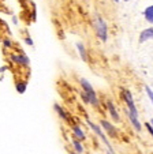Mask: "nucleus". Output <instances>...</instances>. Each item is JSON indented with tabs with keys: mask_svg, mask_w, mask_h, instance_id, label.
<instances>
[{
	"mask_svg": "<svg viewBox=\"0 0 153 154\" xmlns=\"http://www.w3.org/2000/svg\"><path fill=\"white\" fill-rule=\"evenodd\" d=\"M79 85L82 86V90H84V93L88 96V101H89L90 105H98V98L97 96H96V91L93 90V87L92 85L89 83V82L86 81V79H79Z\"/></svg>",
	"mask_w": 153,
	"mask_h": 154,
	"instance_id": "nucleus-1",
	"label": "nucleus"
},
{
	"mask_svg": "<svg viewBox=\"0 0 153 154\" xmlns=\"http://www.w3.org/2000/svg\"><path fill=\"white\" fill-rule=\"evenodd\" d=\"M94 29L96 33H97V37L101 41H107V25L100 17L94 18Z\"/></svg>",
	"mask_w": 153,
	"mask_h": 154,
	"instance_id": "nucleus-2",
	"label": "nucleus"
},
{
	"mask_svg": "<svg viewBox=\"0 0 153 154\" xmlns=\"http://www.w3.org/2000/svg\"><path fill=\"white\" fill-rule=\"evenodd\" d=\"M123 98L127 104V108H129V112L127 113L131 115L134 117H138V112H137V108H135V104H134V100H133V96L129 90H123Z\"/></svg>",
	"mask_w": 153,
	"mask_h": 154,
	"instance_id": "nucleus-3",
	"label": "nucleus"
},
{
	"mask_svg": "<svg viewBox=\"0 0 153 154\" xmlns=\"http://www.w3.org/2000/svg\"><path fill=\"white\" fill-rule=\"evenodd\" d=\"M86 124L89 125V127L92 128L93 131H94L96 134H97V137H98V138H101V140L104 142V145H105V146H107V147H108V150H110V153H113V150H112V146L110 145V142H108L107 137H105V135H104V132L101 131V128L98 127V125H96L94 123H92V122H90L89 119H86Z\"/></svg>",
	"mask_w": 153,
	"mask_h": 154,
	"instance_id": "nucleus-4",
	"label": "nucleus"
},
{
	"mask_svg": "<svg viewBox=\"0 0 153 154\" xmlns=\"http://www.w3.org/2000/svg\"><path fill=\"white\" fill-rule=\"evenodd\" d=\"M100 124H101V127H103L108 132V135H110V137H112V138L118 137V131H116V128L113 127L110 122H107V120H101Z\"/></svg>",
	"mask_w": 153,
	"mask_h": 154,
	"instance_id": "nucleus-5",
	"label": "nucleus"
},
{
	"mask_svg": "<svg viewBox=\"0 0 153 154\" xmlns=\"http://www.w3.org/2000/svg\"><path fill=\"white\" fill-rule=\"evenodd\" d=\"M148 40H153V29L152 27H149V29H145L144 32H141V34H139V42H145V41Z\"/></svg>",
	"mask_w": 153,
	"mask_h": 154,
	"instance_id": "nucleus-6",
	"label": "nucleus"
},
{
	"mask_svg": "<svg viewBox=\"0 0 153 154\" xmlns=\"http://www.w3.org/2000/svg\"><path fill=\"white\" fill-rule=\"evenodd\" d=\"M107 108H108L110 115L112 116V119L115 120V122H119V115H118V112H116V108H115V105L112 104V101H107Z\"/></svg>",
	"mask_w": 153,
	"mask_h": 154,
	"instance_id": "nucleus-7",
	"label": "nucleus"
},
{
	"mask_svg": "<svg viewBox=\"0 0 153 154\" xmlns=\"http://www.w3.org/2000/svg\"><path fill=\"white\" fill-rule=\"evenodd\" d=\"M11 59H12V61H15L18 64H29V59L25 55H12Z\"/></svg>",
	"mask_w": 153,
	"mask_h": 154,
	"instance_id": "nucleus-8",
	"label": "nucleus"
},
{
	"mask_svg": "<svg viewBox=\"0 0 153 154\" xmlns=\"http://www.w3.org/2000/svg\"><path fill=\"white\" fill-rule=\"evenodd\" d=\"M72 132H74V137L77 138L78 140H84L85 139V134H84V131L81 130L79 125H72Z\"/></svg>",
	"mask_w": 153,
	"mask_h": 154,
	"instance_id": "nucleus-9",
	"label": "nucleus"
},
{
	"mask_svg": "<svg viewBox=\"0 0 153 154\" xmlns=\"http://www.w3.org/2000/svg\"><path fill=\"white\" fill-rule=\"evenodd\" d=\"M53 108H55V111H56V112H58V115H59V116H60V117H62V119H63V120H64V122H69V120H70V116H69V115H67V113H66V112H64V111H63V108H62V106H60V105L55 104V105H53Z\"/></svg>",
	"mask_w": 153,
	"mask_h": 154,
	"instance_id": "nucleus-10",
	"label": "nucleus"
},
{
	"mask_svg": "<svg viewBox=\"0 0 153 154\" xmlns=\"http://www.w3.org/2000/svg\"><path fill=\"white\" fill-rule=\"evenodd\" d=\"M144 15H145V18H146V20L149 22V23H153V6L146 7L145 11H144Z\"/></svg>",
	"mask_w": 153,
	"mask_h": 154,
	"instance_id": "nucleus-11",
	"label": "nucleus"
},
{
	"mask_svg": "<svg viewBox=\"0 0 153 154\" xmlns=\"http://www.w3.org/2000/svg\"><path fill=\"white\" fill-rule=\"evenodd\" d=\"M127 115H129V113H127ZM129 119H130L133 127L135 128V131H141V123H139L138 117H134V116H131V115H129Z\"/></svg>",
	"mask_w": 153,
	"mask_h": 154,
	"instance_id": "nucleus-12",
	"label": "nucleus"
},
{
	"mask_svg": "<svg viewBox=\"0 0 153 154\" xmlns=\"http://www.w3.org/2000/svg\"><path fill=\"white\" fill-rule=\"evenodd\" d=\"M71 142H72V146H74V149H75V151H77V153H82V151H84V147H82L81 142H79L77 138H74Z\"/></svg>",
	"mask_w": 153,
	"mask_h": 154,
	"instance_id": "nucleus-13",
	"label": "nucleus"
},
{
	"mask_svg": "<svg viewBox=\"0 0 153 154\" xmlns=\"http://www.w3.org/2000/svg\"><path fill=\"white\" fill-rule=\"evenodd\" d=\"M77 48H78V52H79V55H81L82 60L86 61V60H88V57H86V51H85L84 45H82V44H77Z\"/></svg>",
	"mask_w": 153,
	"mask_h": 154,
	"instance_id": "nucleus-14",
	"label": "nucleus"
},
{
	"mask_svg": "<svg viewBox=\"0 0 153 154\" xmlns=\"http://www.w3.org/2000/svg\"><path fill=\"white\" fill-rule=\"evenodd\" d=\"M15 87H17V90H18V93H25V90H26V83L25 82H18L17 85H15Z\"/></svg>",
	"mask_w": 153,
	"mask_h": 154,
	"instance_id": "nucleus-15",
	"label": "nucleus"
},
{
	"mask_svg": "<svg viewBox=\"0 0 153 154\" xmlns=\"http://www.w3.org/2000/svg\"><path fill=\"white\" fill-rule=\"evenodd\" d=\"M145 91H146L148 97H149V100L152 101V104H153V91H152V89H150L149 86H145Z\"/></svg>",
	"mask_w": 153,
	"mask_h": 154,
	"instance_id": "nucleus-16",
	"label": "nucleus"
},
{
	"mask_svg": "<svg viewBox=\"0 0 153 154\" xmlns=\"http://www.w3.org/2000/svg\"><path fill=\"white\" fill-rule=\"evenodd\" d=\"M145 125H146L148 131H149V134H150V135H152V137H153V125L150 124V123H146V124H145Z\"/></svg>",
	"mask_w": 153,
	"mask_h": 154,
	"instance_id": "nucleus-17",
	"label": "nucleus"
},
{
	"mask_svg": "<svg viewBox=\"0 0 153 154\" xmlns=\"http://www.w3.org/2000/svg\"><path fill=\"white\" fill-rule=\"evenodd\" d=\"M25 42H26L27 45H33V41H32V38H29V37H27V38H25Z\"/></svg>",
	"mask_w": 153,
	"mask_h": 154,
	"instance_id": "nucleus-18",
	"label": "nucleus"
},
{
	"mask_svg": "<svg viewBox=\"0 0 153 154\" xmlns=\"http://www.w3.org/2000/svg\"><path fill=\"white\" fill-rule=\"evenodd\" d=\"M4 45H6V47H10V41L8 40H4Z\"/></svg>",
	"mask_w": 153,
	"mask_h": 154,
	"instance_id": "nucleus-19",
	"label": "nucleus"
},
{
	"mask_svg": "<svg viewBox=\"0 0 153 154\" xmlns=\"http://www.w3.org/2000/svg\"><path fill=\"white\" fill-rule=\"evenodd\" d=\"M150 124H152V125H153V119H152V120H150Z\"/></svg>",
	"mask_w": 153,
	"mask_h": 154,
	"instance_id": "nucleus-20",
	"label": "nucleus"
},
{
	"mask_svg": "<svg viewBox=\"0 0 153 154\" xmlns=\"http://www.w3.org/2000/svg\"><path fill=\"white\" fill-rule=\"evenodd\" d=\"M70 154H77V153H74V151H71V153H70Z\"/></svg>",
	"mask_w": 153,
	"mask_h": 154,
	"instance_id": "nucleus-21",
	"label": "nucleus"
},
{
	"mask_svg": "<svg viewBox=\"0 0 153 154\" xmlns=\"http://www.w3.org/2000/svg\"><path fill=\"white\" fill-rule=\"evenodd\" d=\"M113 2H119V0H113Z\"/></svg>",
	"mask_w": 153,
	"mask_h": 154,
	"instance_id": "nucleus-22",
	"label": "nucleus"
},
{
	"mask_svg": "<svg viewBox=\"0 0 153 154\" xmlns=\"http://www.w3.org/2000/svg\"><path fill=\"white\" fill-rule=\"evenodd\" d=\"M124 2H129V0H124Z\"/></svg>",
	"mask_w": 153,
	"mask_h": 154,
	"instance_id": "nucleus-23",
	"label": "nucleus"
}]
</instances>
